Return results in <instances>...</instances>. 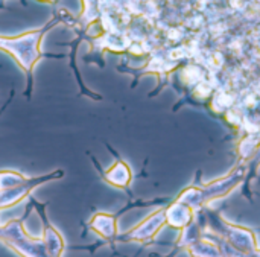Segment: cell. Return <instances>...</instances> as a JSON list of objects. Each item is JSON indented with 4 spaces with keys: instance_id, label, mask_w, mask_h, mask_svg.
Instances as JSON below:
<instances>
[{
    "instance_id": "cell-1",
    "label": "cell",
    "mask_w": 260,
    "mask_h": 257,
    "mask_svg": "<svg viewBox=\"0 0 260 257\" xmlns=\"http://www.w3.org/2000/svg\"><path fill=\"white\" fill-rule=\"evenodd\" d=\"M61 21V15L53 17L50 21L43 24L41 27L30 29L26 32H21L14 37H6L0 35V50L6 52L15 64L26 73L29 79V88L32 85V76H34V69L37 62L43 58V50H41V43L44 35L58 23Z\"/></svg>"
},
{
    "instance_id": "cell-3",
    "label": "cell",
    "mask_w": 260,
    "mask_h": 257,
    "mask_svg": "<svg viewBox=\"0 0 260 257\" xmlns=\"http://www.w3.org/2000/svg\"><path fill=\"white\" fill-rule=\"evenodd\" d=\"M64 177V171L62 169H56L53 172L44 174V175H38V177H30L26 183L15 186V187H9V189H3L0 190V212L11 209L17 204H20L21 201H24L26 198L30 197V194L38 187L43 186L46 183L59 180Z\"/></svg>"
},
{
    "instance_id": "cell-11",
    "label": "cell",
    "mask_w": 260,
    "mask_h": 257,
    "mask_svg": "<svg viewBox=\"0 0 260 257\" xmlns=\"http://www.w3.org/2000/svg\"><path fill=\"white\" fill-rule=\"evenodd\" d=\"M0 2H5V0H0Z\"/></svg>"
},
{
    "instance_id": "cell-7",
    "label": "cell",
    "mask_w": 260,
    "mask_h": 257,
    "mask_svg": "<svg viewBox=\"0 0 260 257\" xmlns=\"http://www.w3.org/2000/svg\"><path fill=\"white\" fill-rule=\"evenodd\" d=\"M161 224V215L160 213H154L152 216H149L148 219H145L143 222H140L137 227H134L133 230L126 232L123 236H117V242H126V241H136V242H145L146 239H149L151 236H154V233L160 229Z\"/></svg>"
},
{
    "instance_id": "cell-8",
    "label": "cell",
    "mask_w": 260,
    "mask_h": 257,
    "mask_svg": "<svg viewBox=\"0 0 260 257\" xmlns=\"http://www.w3.org/2000/svg\"><path fill=\"white\" fill-rule=\"evenodd\" d=\"M102 0H82V11L79 14V21L84 27H88L91 23L98 21L101 14Z\"/></svg>"
},
{
    "instance_id": "cell-6",
    "label": "cell",
    "mask_w": 260,
    "mask_h": 257,
    "mask_svg": "<svg viewBox=\"0 0 260 257\" xmlns=\"http://www.w3.org/2000/svg\"><path fill=\"white\" fill-rule=\"evenodd\" d=\"M101 177L105 183L117 189H126L133 180L131 169L123 160H116L108 169L101 171Z\"/></svg>"
},
{
    "instance_id": "cell-5",
    "label": "cell",
    "mask_w": 260,
    "mask_h": 257,
    "mask_svg": "<svg viewBox=\"0 0 260 257\" xmlns=\"http://www.w3.org/2000/svg\"><path fill=\"white\" fill-rule=\"evenodd\" d=\"M117 216L113 213L107 212H96L90 221L87 222V229L96 233L102 241L114 244L117 236H119V229H117Z\"/></svg>"
},
{
    "instance_id": "cell-10",
    "label": "cell",
    "mask_w": 260,
    "mask_h": 257,
    "mask_svg": "<svg viewBox=\"0 0 260 257\" xmlns=\"http://www.w3.org/2000/svg\"><path fill=\"white\" fill-rule=\"evenodd\" d=\"M37 2H41V3H49V5H55L58 0H37Z\"/></svg>"
},
{
    "instance_id": "cell-2",
    "label": "cell",
    "mask_w": 260,
    "mask_h": 257,
    "mask_svg": "<svg viewBox=\"0 0 260 257\" xmlns=\"http://www.w3.org/2000/svg\"><path fill=\"white\" fill-rule=\"evenodd\" d=\"M0 242L20 257H50L41 236H32L26 230L23 219L0 222Z\"/></svg>"
},
{
    "instance_id": "cell-4",
    "label": "cell",
    "mask_w": 260,
    "mask_h": 257,
    "mask_svg": "<svg viewBox=\"0 0 260 257\" xmlns=\"http://www.w3.org/2000/svg\"><path fill=\"white\" fill-rule=\"evenodd\" d=\"M30 200V206L37 210L40 219H41V224H43V235H41V239L44 242V247L49 253L50 257H62L66 248H67V244H66V239L64 236L61 235V232L49 221L47 218V213H46V207L47 204H43V203H38L35 198L29 197Z\"/></svg>"
},
{
    "instance_id": "cell-9",
    "label": "cell",
    "mask_w": 260,
    "mask_h": 257,
    "mask_svg": "<svg viewBox=\"0 0 260 257\" xmlns=\"http://www.w3.org/2000/svg\"><path fill=\"white\" fill-rule=\"evenodd\" d=\"M29 178L30 177H26L24 174L14 171V169H0V190L20 186L26 183Z\"/></svg>"
}]
</instances>
